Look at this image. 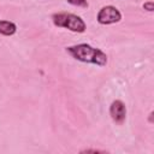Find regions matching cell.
Returning a JSON list of instances; mask_svg holds the SVG:
<instances>
[{"label": "cell", "instance_id": "cell-2", "mask_svg": "<svg viewBox=\"0 0 154 154\" xmlns=\"http://www.w3.org/2000/svg\"><path fill=\"white\" fill-rule=\"evenodd\" d=\"M53 22L58 26H63L66 29H70L72 31L83 32L85 30L84 22L72 13H55L53 14Z\"/></svg>", "mask_w": 154, "mask_h": 154}, {"label": "cell", "instance_id": "cell-4", "mask_svg": "<svg viewBox=\"0 0 154 154\" xmlns=\"http://www.w3.org/2000/svg\"><path fill=\"white\" fill-rule=\"evenodd\" d=\"M109 113H111V117L112 119L118 123V124H122L125 119V116H126V108H125V105L120 101V100H116L112 102L111 105V108H109Z\"/></svg>", "mask_w": 154, "mask_h": 154}, {"label": "cell", "instance_id": "cell-1", "mask_svg": "<svg viewBox=\"0 0 154 154\" xmlns=\"http://www.w3.org/2000/svg\"><path fill=\"white\" fill-rule=\"evenodd\" d=\"M66 51L75 59L84 61V63H91V64H96L100 66H103L107 63V55L102 51L94 48L87 43H81L77 46L67 47Z\"/></svg>", "mask_w": 154, "mask_h": 154}, {"label": "cell", "instance_id": "cell-5", "mask_svg": "<svg viewBox=\"0 0 154 154\" xmlns=\"http://www.w3.org/2000/svg\"><path fill=\"white\" fill-rule=\"evenodd\" d=\"M16 32V25L12 22L0 20V34L2 35H13Z\"/></svg>", "mask_w": 154, "mask_h": 154}, {"label": "cell", "instance_id": "cell-6", "mask_svg": "<svg viewBox=\"0 0 154 154\" xmlns=\"http://www.w3.org/2000/svg\"><path fill=\"white\" fill-rule=\"evenodd\" d=\"M71 5H75V6H82V7H87L88 6V2L87 0H67Z\"/></svg>", "mask_w": 154, "mask_h": 154}, {"label": "cell", "instance_id": "cell-3", "mask_svg": "<svg viewBox=\"0 0 154 154\" xmlns=\"http://www.w3.org/2000/svg\"><path fill=\"white\" fill-rule=\"evenodd\" d=\"M122 19L120 12L113 6H105L97 13V20L101 24H112Z\"/></svg>", "mask_w": 154, "mask_h": 154}, {"label": "cell", "instance_id": "cell-7", "mask_svg": "<svg viewBox=\"0 0 154 154\" xmlns=\"http://www.w3.org/2000/svg\"><path fill=\"white\" fill-rule=\"evenodd\" d=\"M143 7H144V8H147L148 11H153V2H152V1H149V2L144 4V5H143Z\"/></svg>", "mask_w": 154, "mask_h": 154}]
</instances>
